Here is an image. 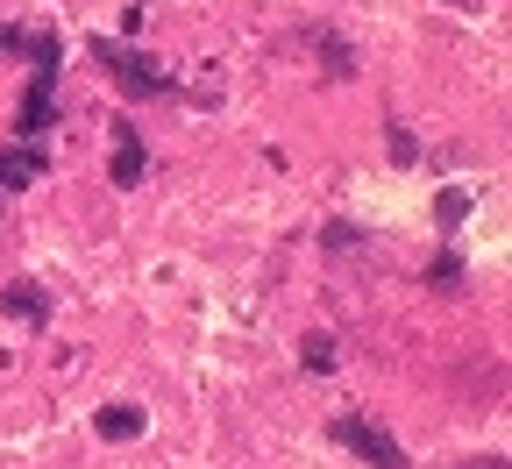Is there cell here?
Returning <instances> with one entry per match:
<instances>
[{"instance_id": "6da1fadb", "label": "cell", "mask_w": 512, "mask_h": 469, "mask_svg": "<svg viewBox=\"0 0 512 469\" xmlns=\"http://www.w3.org/2000/svg\"><path fill=\"white\" fill-rule=\"evenodd\" d=\"M100 434H107V441H128V434H136V413H128V406H107V413H100Z\"/></svg>"}]
</instances>
